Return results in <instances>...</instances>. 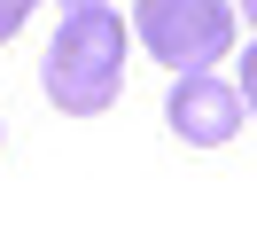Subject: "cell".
<instances>
[{
  "label": "cell",
  "instance_id": "obj_1",
  "mask_svg": "<svg viewBox=\"0 0 257 234\" xmlns=\"http://www.w3.org/2000/svg\"><path fill=\"white\" fill-rule=\"evenodd\" d=\"M125 86V16L109 0H63V31L47 47V102L63 117H101Z\"/></svg>",
  "mask_w": 257,
  "mask_h": 234
},
{
  "label": "cell",
  "instance_id": "obj_2",
  "mask_svg": "<svg viewBox=\"0 0 257 234\" xmlns=\"http://www.w3.org/2000/svg\"><path fill=\"white\" fill-rule=\"evenodd\" d=\"M133 31L164 70H210V62L234 55V16L218 0H141Z\"/></svg>",
  "mask_w": 257,
  "mask_h": 234
},
{
  "label": "cell",
  "instance_id": "obj_3",
  "mask_svg": "<svg viewBox=\"0 0 257 234\" xmlns=\"http://www.w3.org/2000/svg\"><path fill=\"white\" fill-rule=\"evenodd\" d=\"M241 86H226V78L210 70H179V86L164 94V125H172L187 148H226V140L241 133Z\"/></svg>",
  "mask_w": 257,
  "mask_h": 234
},
{
  "label": "cell",
  "instance_id": "obj_4",
  "mask_svg": "<svg viewBox=\"0 0 257 234\" xmlns=\"http://www.w3.org/2000/svg\"><path fill=\"white\" fill-rule=\"evenodd\" d=\"M32 8H39V0H0V47L16 39L24 24H32Z\"/></svg>",
  "mask_w": 257,
  "mask_h": 234
},
{
  "label": "cell",
  "instance_id": "obj_5",
  "mask_svg": "<svg viewBox=\"0 0 257 234\" xmlns=\"http://www.w3.org/2000/svg\"><path fill=\"white\" fill-rule=\"evenodd\" d=\"M234 86H241V109L257 117V39H249V55H241V78H234Z\"/></svg>",
  "mask_w": 257,
  "mask_h": 234
},
{
  "label": "cell",
  "instance_id": "obj_6",
  "mask_svg": "<svg viewBox=\"0 0 257 234\" xmlns=\"http://www.w3.org/2000/svg\"><path fill=\"white\" fill-rule=\"evenodd\" d=\"M241 16H249V24H257V0H241Z\"/></svg>",
  "mask_w": 257,
  "mask_h": 234
},
{
  "label": "cell",
  "instance_id": "obj_7",
  "mask_svg": "<svg viewBox=\"0 0 257 234\" xmlns=\"http://www.w3.org/2000/svg\"><path fill=\"white\" fill-rule=\"evenodd\" d=\"M0 148H8V125H0Z\"/></svg>",
  "mask_w": 257,
  "mask_h": 234
}]
</instances>
